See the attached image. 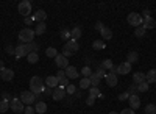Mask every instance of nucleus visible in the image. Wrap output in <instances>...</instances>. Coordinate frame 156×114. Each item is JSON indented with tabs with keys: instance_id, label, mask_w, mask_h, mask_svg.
Here are the masks:
<instances>
[{
	"instance_id": "nucleus-1",
	"label": "nucleus",
	"mask_w": 156,
	"mask_h": 114,
	"mask_svg": "<svg viewBox=\"0 0 156 114\" xmlns=\"http://www.w3.org/2000/svg\"><path fill=\"white\" fill-rule=\"evenodd\" d=\"M78 48H80V45H78V41L70 39V41L66 42V45H64V52H62V55L66 56V58H69V56H72L73 53L78 52Z\"/></svg>"
},
{
	"instance_id": "nucleus-2",
	"label": "nucleus",
	"mask_w": 156,
	"mask_h": 114,
	"mask_svg": "<svg viewBox=\"0 0 156 114\" xmlns=\"http://www.w3.org/2000/svg\"><path fill=\"white\" fill-rule=\"evenodd\" d=\"M33 37H34V31L30 30L28 27L19 31V41H20V42H25V44L33 42Z\"/></svg>"
},
{
	"instance_id": "nucleus-3",
	"label": "nucleus",
	"mask_w": 156,
	"mask_h": 114,
	"mask_svg": "<svg viewBox=\"0 0 156 114\" xmlns=\"http://www.w3.org/2000/svg\"><path fill=\"white\" fill-rule=\"evenodd\" d=\"M20 102L27 106V105H33V103H36L37 100H36V95L31 92V91H23L22 94H20Z\"/></svg>"
},
{
	"instance_id": "nucleus-4",
	"label": "nucleus",
	"mask_w": 156,
	"mask_h": 114,
	"mask_svg": "<svg viewBox=\"0 0 156 114\" xmlns=\"http://www.w3.org/2000/svg\"><path fill=\"white\" fill-rule=\"evenodd\" d=\"M126 20H128L129 25H133V27L137 28V27H140V25H142V20H144V19H142V16L139 14V12H129Z\"/></svg>"
},
{
	"instance_id": "nucleus-5",
	"label": "nucleus",
	"mask_w": 156,
	"mask_h": 114,
	"mask_svg": "<svg viewBox=\"0 0 156 114\" xmlns=\"http://www.w3.org/2000/svg\"><path fill=\"white\" fill-rule=\"evenodd\" d=\"M17 11H19V14L28 17L30 12H31V2H28V0H23V2H20L19 6H17Z\"/></svg>"
},
{
	"instance_id": "nucleus-6",
	"label": "nucleus",
	"mask_w": 156,
	"mask_h": 114,
	"mask_svg": "<svg viewBox=\"0 0 156 114\" xmlns=\"http://www.w3.org/2000/svg\"><path fill=\"white\" fill-rule=\"evenodd\" d=\"M9 109H11V111H14L16 114H20V112H23L25 105L20 102V98H12L11 102H9Z\"/></svg>"
},
{
	"instance_id": "nucleus-7",
	"label": "nucleus",
	"mask_w": 156,
	"mask_h": 114,
	"mask_svg": "<svg viewBox=\"0 0 156 114\" xmlns=\"http://www.w3.org/2000/svg\"><path fill=\"white\" fill-rule=\"evenodd\" d=\"M64 95H66V89H64V87H61V86H56L55 89H53V92H51V97H53V100H56V102L62 100Z\"/></svg>"
},
{
	"instance_id": "nucleus-8",
	"label": "nucleus",
	"mask_w": 156,
	"mask_h": 114,
	"mask_svg": "<svg viewBox=\"0 0 156 114\" xmlns=\"http://www.w3.org/2000/svg\"><path fill=\"white\" fill-rule=\"evenodd\" d=\"M0 78H2L3 81H11L12 78H14V70L3 67L2 70H0Z\"/></svg>"
},
{
	"instance_id": "nucleus-9",
	"label": "nucleus",
	"mask_w": 156,
	"mask_h": 114,
	"mask_svg": "<svg viewBox=\"0 0 156 114\" xmlns=\"http://www.w3.org/2000/svg\"><path fill=\"white\" fill-rule=\"evenodd\" d=\"M55 64H56L59 69H66V67L69 66V59L64 56V55H59V53H58V56L55 58Z\"/></svg>"
},
{
	"instance_id": "nucleus-10",
	"label": "nucleus",
	"mask_w": 156,
	"mask_h": 114,
	"mask_svg": "<svg viewBox=\"0 0 156 114\" xmlns=\"http://www.w3.org/2000/svg\"><path fill=\"white\" fill-rule=\"evenodd\" d=\"M47 19V12L44 11V9H37L34 14H33V20L34 22H37V23H41V22H44Z\"/></svg>"
},
{
	"instance_id": "nucleus-11",
	"label": "nucleus",
	"mask_w": 156,
	"mask_h": 114,
	"mask_svg": "<svg viewBox=\"0 0 156 114\" xmlns=\"http://www.w3.org/2000/svg\"><path fill=\"white\" fill-rule=\"evenodd\" d=\"M129 70H131V64H129V62H122V64H119L117 66V72L115 73H120V75H126Z\"/></svg>"
},
{
	"instance_id": "nucleus-12",
	"label": "nucleus",
	"mask_w": 156,
	"mask_h": 114,
	"mask_svg": "<svg viewBox=\"0 0 156 114\" xmlns=\"http://www.w3.org/2000/svg\"><path fill=\"white\" fill-rule=\"evenodd\" d=\"M128 102H129V108H131L133 111L140 106V98H139V95H129Z\"/></svg>"
},
{
	"instance_id": "nucleus-13",
	"label": "nucleus",
	"mask_w": 156,
	"mask_h": 114,
	"mask_svg": "<svg viewBox=\"0 0 156 114\" xmlns=\"http://www.w3.org/2000/svg\"><path fill=\"white\" fill-rule=\"evenodd\" d=\"M105 81H106V84L109 86V87H114V86H117V75H114V73H106V77H105Z\"/></svg>"
},
{
	"instance_id": "nucleus-14",
	"label": "nucleus",
	"mask_w": 156,
	"mask_h": 114,
	"mask_svg": "<svg viewBox=\"0 0 156 114\" xmlns=\"http://www.w3.org/2000/svg\"><path fill=\"white\" fill-rule=\"evenodd\" d=\"M140 27H144L145 30H148V28H154L156 27V22H154V19L150 16V17H145L144 20H142V25Z\"/></svg>"
},
{
	"instance_id": "nucleus-15",
	"label": "nucleus",
	"mask_w": 156,
	"mask_h": 114,
	"mask_svg": "<svg viewBox=\"0 0 156 114\" xmlns=\"http://www.w3.org/2000/svg\"><path fill=\"white\" fill-rule=\"evenodd\" d=\"M66 77H67L69 80L76 78V77H78V70H76V67H73V66H67V67H66Z\"/></svg>"
},
{
	"instance_id": "nucleus-16",
	"label": "nucleus",
	"mask_w": 156,
	"mask_h": 114,
	"mask_svg": "<svg viewBox=\"0 0 156 114\" xmlns=\"http://www.w3.org/2000/svg\"><path fill=\"white\" fill-rule=\"evenodd\" d=\"M45 84H47V87H50V89H55V87L58 86V78L53 77V75H50V77L45 78Z\"/></svg>"
},
{
	"instance_id": "nucleus-17",
	"label": "nucleus",
	"mask_w": 156,
	"mask_h": 114,
	"mask_svg": "<svg viewBox=\"0 0 156 114\" xmlns=\"http://www.w3.org/2000/svg\"><path fill=\"white\" fill-rule=\"evenodd\" d=\"M34 111L39 112V114H44V112L47 111V105H45V102H41V100H37L36 105H34Z\"/></svg>"
},
{
	"instance_id": "nucleus-18",
	"label": "nucleus",
	"mask_w": 156,
	"mask_h": 114,
	"mask_svg": "<svg viewBox=\"0 0 156 114\" xmlns=\"http://www.w3.org/2000/svg\"><path fill=\"white\" fill-rule=\"evenodd\" d=\"M14 55H16L17 58H22V56H27L28 52H27V48H25V45H16V52H14Z\"/></svg>"
},
{
	"instance_id": "nucleus-19",
	"label": "nucleus",
	"mask_w": 156,
	"mask_h": 114,
	"mask_svg": "<svg viewBox=\"0 0 156 114\" xmlns=\"http://www.w3.org/2000/svg\"><path fill=\"white\" fill-rule=\"evenodd\" d=\"M145 80H147L148 84L150 83H156V69H151V70H148L145 73Z\"/></svg>"
},
{
	"instance_id": "nucleus-20",
	"label": "nucleus",
	"mask_w": 156,
	"mask_h": 114,
	"mask_svg": "<svg viewBox=\"0 0 156 114\" xmlns=\"http://www.w3.org/2000/svg\"><path fill=\"white\" fill-rule=\"evenodd\" d=\"M137 59H139V55H137V52H128V56H126V62H129V64H133V62H137Z\"/></svg>"
},
{
	"instance_id": "nucleus-21",
	"label": "nucleus",
	"mask_w": 156,
	"mask_h": 114,
	"mask_svg": "<svg viewBox=\"0 0 156 114\" xmlns=\"http://www.w3.org/2000/svg\"><path fill=\"white\" fill-rule=\"evenodd\" d=\"M133 81H134V84H139V83H142V81H145V73L136 72V73L133 75Z\"/></svg>"
},
{
	"instance_id": "nucleus-22",
	"label": "nucleus",
	"mask_w": 156,
	"mask_h": 114,
	"mask_svg": "<svg viewBox=\"0 0 156 114\" xmlns=\"http://www.w3.org/2000/svg\"><path fill=\"white\" fill-rule=\"evenodd\" d=\"M45 30H47V25H45V22H41V23H37L36 25V30H34V34H44L45 33Z\"/></svg>"
},
{
	"instance_id": "nucleus-23",
	"label": "nucleus",
	"mask_w": 156,
	"mask_h": 114,
	"mask_svg": "<svg viewBox=\"0 0 156 114\" xmlns=\"http://www.w3.org/2000/svg\"><path fill=\"white\" fill-rule=\"evenodd\" d=\"M25 48H27V52H28V53H36V52H37V48H39V45L33 41V42L25 44Z\"/></svg>"
},
{
	"instance_id": "nucleus-24",
	"label": "nucleus",
	"mask_w": 156,
	"mask_h": 114,
	"mask_svg": "<svg viewBox=\"0 0 156 114\" xmlns=\"http://www.w3.org/2000/svg\"><path fill=\"white\" fill-rule=\"evenodd\" d=\"M89 95L90 97H94V98H97V97H100V98H103V94L100 92V89L98 87H89Z\"/></svg>"
},
{
	"instance_id": "nucleus-25",
	"label": "nucleus",
	"mask_w": 156,
	"mask_h": 114,
	"mask_svg": "<svg viewBox=\"0 0 156 114\" xmlns=\"http://www.w3.org/2000/svg\"><path fill=\"white\" fill-rule=\"evenodd\" d=\"M100 34H101V37L103 39H106V41H109V39H112V31L109 30V28H103L101 31H100Z\"/></svg>"
},
{
	"instance_id": "nucleus-26",
	"label": "nucleus",
	"mask_w": 156,
	"mask_h": 114,
	"mask_svg": "<svg viewBox=\"0 0 156 114\" xmlns=\"http://www.w3.org/2000/svg\"><path fill=\"white\" fill-rule=\"evenodd\" d=\"M89 80H90V86H94V87H98V84L101 83V80L97 77V73H95V72L89 77Z\"/></svg>"
},
{
	"instance_id": "nucleus-27",
	"label": "nucleus",
	"mask_w": 156,
	"mask_h": 114,
	"mask_svg": "<svg viewBox=\"0 0 156 114\" xmlns=\"http://www.w3.org/2000/svg\"><path fill=\"white\" fill-rule=\"evenodd\" d=\"M42 83H44L42 78H41V77H37V75L31 77V80H30V86H44Z\"/></svg>"
},
{
	"instance_id": "nucleus-28",
	"label": "nucleus",
	"mask_w": 156,
	"mask_h": 114,
	"mask_svg": "<svg viewBox=\"0 0 156 114\" xmlns=\"http://www.w3.org/2000/svg\"><path fill=\"white\" fill-rule=\"evenodd\" d=\"M80 36H81V28H80V27H75V28L70 31V39H75V41H76Z\"/></svg>"
},
{
	"instance_id": "nucleus-29",
	"label": "nucleus",
	"mask_w": 156,
	"mask_h": 114,
	"mask_svg": "<svg viewBox=\"0 0 156 114\" xmlns=\"http://www.w3.org/2000/svg\"><path fill=\"white\" fill-rule=\"evenodd\" d=\"M45 55H47L48 58H56V56H58V50H56L55 47H48V48L45 50Z\"/></svg>"
},
{
	"instance_id": "nucleus-30",
	"label": "nucleus",
	"mask_w": 156,
	"mask_h": 114,
	"mask_svg": "<svg viewBox=\"0 0 156 114\" xmlns=\"http://www.w3.org/2000/svg\"><path fill=\"white\" fill-rule=\"evenodd\" d=\"M80 87H81V89H89V87H90V80L89 78H81L80 80Z\"/></svg>"
},
{
	"instance_id": "nucleus-31",
	"label": "nucleus",
	"mask_w": 156,
	"mask_h": 114,
	"mask_svg": "<svg viewBox=\"0 0 156 114\" xmlns=\"http://www.w3.org/2000/svg\"><path fill=\"white\" fill-rule=\"evenodd\" d=\"M126 92H128V95H137V94H139V91H137V84H134V83H133V84H129V87H128V91H126Z\"/></svg>"
},
{
	"instance_id": "nucleus-32",
	"label": "nucleus",
	"mask_w": 156,
	"mask_h": 114,
	"mask_svg": "<svg viewBox=\"0 0 156 114\" xmlns=\"http://www.w3.org/2000/svg\"><path fill=\"white\" fill-rule=\"evenodd\" d=\"M137 91H139V92H147V91H148V83H147V80L137 84Z\"/></svg>"
},
{
	"instance_id": "nucleus-33",
	"label": "nucleus",
	"mask_w": 156,
	"mask_h": 114,
	"mask_svg": "<svg viewBox=\"0 0 156 114\" xmlns=\"http://www.w3.org/2000/svg\"><path fill=\"white\" fill-rule=\"evenodd\" d=\"M92 47H94L95 50H103V48H105L106 45H105V42H103V41L97 39V41H94V42H92Z\"/></svg>"
},
{
	"instance_id": "nucleus-34",
	"label": "nucleus",
	"mask_w": 156,
	"mask_h": 114,
	"mask_svg": "<svg viewBox=\"0 0 156 114\" xmlns=\"http://www.w3.org/2000/svg\"><path fill=\"white\" fill-rule=\"evenodd\" d=\"M9 109V102L8 100H2L0 102V112H6Z\"/></svg>"
},
{
	"instance_id": "nucleus-35",
	"label": "nucleus",
	"mask_w": 156,
	"mask_h": 114,
	"mask_svg": "<svg viewBox=\"0 0 156 114\" xmlns=\"http://www.w3.org/2000/svg\"><path fill=\"white\" fill-rule=\"evenodd\" d=\"M27 59H28L30 64H34V62H37L39 56H37V53H28V55H27Z\"/></svg>"
},
{
	"instance_id": "nucleus-36",
	"label": "nucleus",
	"mask_w": 156,
	"mask_h": 114,
	"mask_svg": "<svg viewBox=\"0 0 156 114\" xmlns=\"http://www.w3.org/2000/svg\"><path fill=\"white\" fill-rule=\"evenodd\" d=\"M112 66H114V64H112V61H111V59H105V61L101 62V69H108V70H111Z\"/></svg>"
},
{
	"instance_id": "nucleus-37",
	"label": "nucleus",
	"mask_w": 156,
	"mask_h": 114,
	"mask_svg": "<svg viewBox=\"0 0 156 114\" xmlns=\"http://www.w3.org/2000/svg\"><path fill=\"white\" fill-rule=\"evenodd\" d=\"M61 39L66 41V42L70 41V31H69V30H62V31H61Z\"/></svg>"
},
{
	"instance_id": "nucleus-38",
	"label": "nucleus",
	"mask_w": 156,
	"mask_h": 114,
	"mask_svg": "<svg viewBox=\"0 0 156 114\" xmlns=\"http://www.w3.org/2000/svg\"><path fill=\"white\" fill-rule=\"evenodd\" d=\"M144 34H145V28H144V27H137V28H136V31H134V36H136V37H142Z\"/></svg>"
},
{
	"instance_id": "nucleus-39",
	"label": "nucleus",
	"mask_w": 156,
	"mask_h": 114,
	"mask_svg": "<svg viewBox=\"0 0 156 114\" xmlns=\"http://www.w3.org/2000/svg\"><path fill=\"white\" fill-rule=\"evenodd\" d=\"M81 73L84 75V77H86V78H89V77H90V75H92V72H90V67H89V66H84V67L81 69Z\"/></svg>"
},
{
	"instance_id": "nucleus-40",
	"label": "nucleus",
	"mask_w": 156,
	"mask_h": 114,
	"mask_svg": "<svg viewBox=\"0 0 156 114\" xmlns=\"http://www.w3.org/2000/svg\"><path fill=\"white\" fill-rule=\"evenodd\" d=\"M145 112L147 114H154L156 112V106L154 105H147L145 106Z\"/></svg>"
},
{
	"instance_id": "nucleus-41",
	"label": "nucleus",
	"mask_w": 156,
	"mask_h": 114,
	"mask_svg": "<svg viewBox=\"0 0 156 114\" xmlns=\"http://www.w3.org/2000/svg\"><path fill=\"white\" fill-rule=\"evenodd\" d=\"M36 111H34V108L31 106V105H27L25 106V109H23V114H34Z\"/></svg>"
},
{
	"instance_id": "nucleus-42",
	"label": "nucleus",
	"mask_w": 156,
	"mask_h": 114,
	"mask_svg": "<svg viewBox=\"0 0 156 114\" xmlns=\"http://www.w3.org/2000/svg\"><path fill=\"white\" fill-rule=\"evenodd\" d=\"M66 92H67V94H75V92H76V87H75L73 84H69V86L66 87Z\"/></svg>"
},
{
	"instance_id": "nucleus-43",
	"label": "nucleus",
	"mask_w": 156,
	"mask_h": 114,
	"mask_svg": "<svg viewBox=\"0 0 156 114\" xmlns=\"http://www.w3.org/2000/svg\"><path fill=\"white\" fill-rule=\"evenodd\" d=\"M95 73H97V77H98L100 80H101V78H105V77H106V73H105V70H103L101 67H100V69H98V70H97Z\"/></svg>"
},
{
	"instance_id": "nucleus-44",
	"label": "nucleus",
	"mask_w": 156,
	"mask_h": 114,
	"mask_svg": "<svg viewBox=\"0 0 156 114\" xmlns=\"http://www.w3.org/2000/svg\"><path fill=\"white\" fill-rule=\"evenodd\" d=\"M86 103H87L89 106H92V105L95 103V98H94V97H90V95H89V97L86 98Z\"/></svg>"
},
{
	"instance_id": "nucleus-45",
	"label": "nucleus",
	"mask_w": 156,
	"mask_h": 114,
	"mask_svg": "<svg viewBox=\"0 0 156 114\" xmlns=\"http://www.w3.org/2000/svg\"><path fill=\"white\" fill-rule=\"evenodd\" d=\"M6 52H8V53H11V55H14V52H16V48L12 47L11 44H8V45H6Z\"/></svg>"
},
{
	"instance_id": "nucleus-46",
	"label": "nucleus",
	"mask_w": 156,
	"mask_h": 114,
	"mask_svg": "<svg viewBox=\"0 0 156 114\" xmlns=\"http://www.w3.org/2000/svg\"><path fill=\"white\" fill-rule=\"evenodd\" d=\"M119 114H134V111H133L131 108H125V109H122Z\"/></svg>"
},
{
	"instance_id": "nucleus-47",
	"label": "nucleus",
	"mask_w": 156,
	"mask_h": 114,
	"mask_svg": "<svg viewBox=\"0 0 156 114\" xmlns=\"http://www.w3.org/2000/svg\"><path fill=\"white\" fill-rule=\"evenodd\" d=\"M128 98H129L128 92H122V94L119 95V100H122V102H123V100H128Z\"/></svg>"
},
{
	"instance_id": "nucleus-48",
	"label": "nucleus",
	"mask_w": 156,
	"mask_h": 114,
	"mask_svg": "<svg viewBox=\"0 0 156 114\" xmlns=\"http://www.w3.org/2000/svg\"><path fill=\"white\" fill-rule=\"evenodd\" d=\"M103 28H105V25H103L101 22H97V23H95V30H97V31H101Z\"/></svg>"
},
{
	"instance_id": "nucleus-49",
	"label": "nucleus",
	"mask_w": 156,
	"mask_h": 114,
	"mask_svg": "<svg viewBox=\"0 0 156 114\" xmlns=\"http://www.w3.org/2000/svg\"><path fill=\"white\" fill-rule=\"evenodd\" d=\"M142 19H145V17H150V9H144V11H142Z\"/></svg>"
},
{
	"instance_id": "nucleus-50",
	"label": "nucleus",
	"mask_w": 156,
	"mask_h": 114,
	"mask_svg": "<svg viewBox=\"0 0 156 114\" xmlns=\"http://www.w3.org/2000/svg\"><path fill=\"white\" fill-rule=\"evenodd\" d=\"M23 22H25V25H31L34 20H33V17H30V16H28V17H25V19H23Z\"/></svg>"
},
{
	"instance_id": "nucleus-51",
	"label": "nucleus",
	"mask_w": 156,
	"mask_h": 114,
	"mask_svg": "<svg viewBox=\"0 0 156 114\" xmlns=\"http://www.w3.org/2000/svg\"><path fill=\"white\" fill-rule=\"evenodd\" d=\"M61 77H66V70H58L56 78H61Z\"/></svg>"
},
{
	"instance_id": "nucleus-52",
	"label": "nucleus",
	"mask_w": 156,
	"mask_h": 114,
	"mask_svg": "<svg viewBox=\"0 0 156 114\" xmlns=\"http://www.w3.org/2000/svg\"><path fill=\"white\" fill-rule=\"evenodd\" d=\"M3 100H8V102H11L12 98L9 97V94H8V92H3Z\"/></svg>"
},
{
	"instance_id": "nucleus-53",
	"label": "nucleus",
	"mask_w": 156,
	"mask_h": 114,
	"mask_svg": "<svg viewBox=\"0 0 156 114\" xmlns=\"http://www.w3.org/2000/svg\"><path fill=\"white\" fill-rule=\"evenodd\" d=\"M44 92H45V95H51L53 89H50V87H45V89H44Z\"/></svg>"
},
{
	"instance_id": "nucleus-54",
	"label": "nucleus",
	"mask_w": 156,
	"mask_h": 114,
	"mask_svg": "<svg viewBox=\"0 0 156 114\" xmlns=\"http://www.w3.org/2000/svg\"><path fill=\"white\" fill-rule=\"evenodd\" d=\"M2 69H3V62H2V61H0V70H2Z\"/></svg>"
},
{
	"instance_id": "nucleus-55",
	"label": "nucleus",
	"mask_w": 156,
	"mask_h": 114,
	"mask_svg": "<svg viewBox=\"0 0 156 114\" xmlns=\"http://www.w3.org/2000/svg\"><path fill=\"white\" fill-rule=\"evenodd\" d=\"M109 114H119V112H115V111H111V112H109Z\"/></svg>"
},
{
	"instance_id": "nucleus-56",
	"label": "nucleus",
	"mask_w": 156,
	"mask_h": 114,
	"mask_svg": "<svg viewBox=\"0 0 156 114\" xmlns=\"http://www.w3.org/2000/svg\"><path fill=\"white\" fill-rule=\"evenodd\" d=\"M154 114H156V112H154Z\"/></svg>"
}]
</instances>
